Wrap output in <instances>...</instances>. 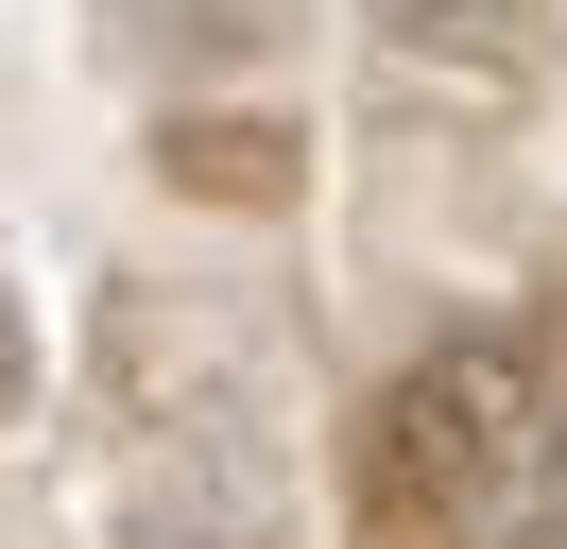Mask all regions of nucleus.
<instances>
[{
    "instance_id": "nucleus-1",
    "label": "nucleus",
    "mask_w": 567,
    "mask_h": 549,
    "mask_svg": "<svg viewBox=\"0 0 567 549\" xmlns=\"http://www.w3.org/2000/svg\"><path fill=\"white\" fill-rule=\"evenodd\" d=\"M395 480L447 515H516L533 480H550V377H533V343H447V361H413V395H395Z\"/></svg>"
},
{
    "instance_id": "nucleus-2",
    "label": "nucleus",
    "mask_w": 567,
    "mask_h": 549,
    "mask_svg": "<svg viewBox=\"0 0 567 549\" xmlns=\"http://www.w3.org/2000/svg\"><path fill=\"white\" fill-rule=\"evenodd\" d=\"M121 549H276V480L241 446H173V464L121 498Z\"/></svg>"
},
{
    "instance_id": "nucleus-3",
    "label": "nucleus",
    "mask_w": 567,
    "mask_h": 549,
    "mask_svg": "<svg viewBox=\"0 0 567 549\" xmlns=\"http://www.w3.org/2000/svg\"><path fill=\"white\" fill-rule=\"evenodd\" d=\"M361 34H379L395 69H464V86L550 69V0H361Z\"/></svg>"
},
{
    "instance_id": "nucleus-4",
    "label": "nucleus",
    "mask_w": 567,
    "mask_h": 549,
    "mask_svg": "<svg viewBox=\"0 0 567 549\" xmlns=\"http://www.w3.org/2000/svg\"><path fill=\"white\" fill-rule=\"evenodd\" d=\"M35 412V309H18V274H0V429Z\"/></svg>"
}]
</instances>
